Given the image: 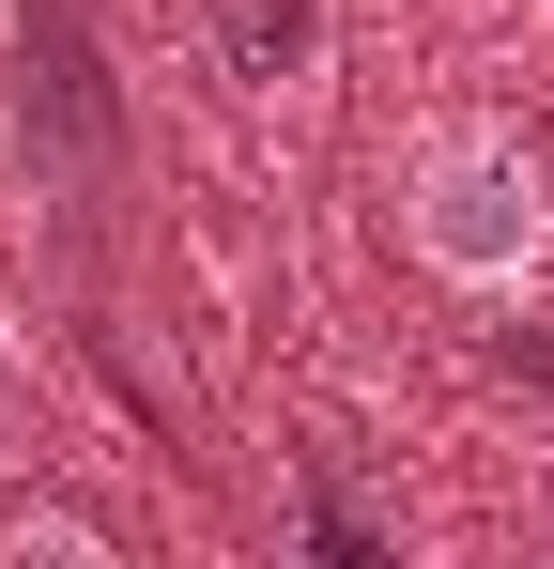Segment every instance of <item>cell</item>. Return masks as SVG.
<instances>
[{"label": "cell", "mask_w": 554, "mask_h": 569, "mask_svg": "<svg viewBox=\"0 0 554 569\" xmlns=\"http://www.w3.org/2000/svg\"><path fill=\"white\" fill-rule=\"evenodd\" d=\"M0 539H16V555H108V523L47 508V492H16V508H0Z\"/></svg>", "instance_id": "cell-4"}, {"label": "cell", "mask_w": 554, "mask_h": 569, "mask_svg": "<svg viewBox=\"0 0 554 569\" xmlns=\"http://www.w3.org/2000/svg\"><path fill=\"white\" fill-rule=\"evenodd\" d=\"M16 139L31 170H78V186L123 170V78H108L92 0H16Z\"/></svg>", "instance_id": "cell-2"}, {"label": "cell", "mask_w": 554, "mask_h": 569, "mask_svg": "<svg viewBox=\"0 0 554 569\" xmlns=\"http://www.w3.org/2000/svg\"><path fill=\"white\" fill-rule=\"evenodd\" d=\"M216 47H231V78H308L324 62V0H216Z\"/></svg>", "instance_id": "cell-3"}, {"label": "cell", "mask_w": 554, "mask_h": 569, "mask_svg": "<svg viewBox=\"0 0 554 569\" xmlns=\"http://www.w3.org/2000/svg\"><path fill=\"white\" fill-rule=\"evenodd\" d=\"M385 200H400V247L447 292H477V308H508V292L554 278V170L508 123H416L400 170H385Z\"/></svg>", "instance_id": "cell-1"}]
</instances>
